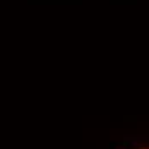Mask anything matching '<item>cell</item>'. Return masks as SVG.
Segmentation results:
<instances>
[{
    "instance_id": "6da1fadb",
    "label": "cell",
    "mask_w": 149,
    "mask_h": 149,
    "mask_svg": "<svg viewBox=\"0 0 149 149\" xmlns=\"http://www.w3.org/2000/svg\"><path fill=\"white\" fill-rule=\"evenodd\" d=\"M139 149H149V148H148V146H141Z\"/></svg>"
}]
</instances>
